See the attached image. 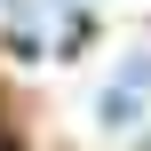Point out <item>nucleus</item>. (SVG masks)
<instances>
[{"mask_svg": "<svg viewBox=\"0 0 151 151\" xmlns=\"http://www.w3.org/2000/svg\"><path fill=\"white\" fill-rule=\"evenodd\" d=\"M96 119H104V127H119V135H127V127H135V119H143V96H127V88H104V96H96Z\"/></svg>", "mask_w": 151, "mask_h": 151, "instance_id": "obj_1", "label": "nucleus"}, {"mask_svg": "<svg viewBox=\"0 0 151 151\" xmlns=\"http://www.w3.org/2000/svg\"><path fill=\"white\" fill-rule=\"evenodd\" d=\"M119 88H127V96H151V48H135V56L119 64Z\"/></svg>", "mask_w": 151, "mask_h": 151, "instance_id": "obj_2", "label": "nucleus"}, {"mask_svg": "<svg viewBox=\"0 0 151 151\" xmlns=\"http://www.w3.org/2000/svg\"><path fill=\"white\" fill-rule=\"evenodd\" d=\"M0 8H8V0H0Z\"/></svg>", "mask_w": 151, "mask_h": 151, "instance_id": "obj_3", "label": "nucleus"}, {"mask_svg": "<svg viewBox=\"0 0 151 151\" xmlns=\"http://www.w3.org/2000/svg\"><path fill=\"white\" fill-rule=\"evenodd\" d=\"M0 151H8V143H0Z\"/></svg>", "mask_w": 151, "mask_h": 151, "instance_id": "obj_4", "label": "nucleus"}]
</instances>
